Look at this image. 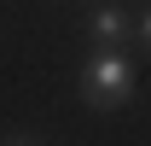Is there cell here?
<instances>
[{"label": "cell", "mask_w": 151, "mask_h": 146, "mask_svg": "<svg viewBox=\"0 0 151 146\" xmlns=\"http://www.w3.org/2000/svg\"><path fill=\"white\" fill-rule=\"evenodd\" d=\"M0 146H41V140H35V134H6Z\"/></svg>", "instance_id": "obj_4"}, {"label": "cell", "mask_w": 151, "mask_h": 146, "mask_svg": "<svg viewBox=\"0 0 151 146\" xmlns=\"http://www.w3.org/2000/svg\"><path fill=\"white\" fill-rule=\"evenodd\" d=\"M81 99L93 111H116L134 99V58L122 53V47H93V58L81 64Z\"/></svg>", "instance_id": "obj_1"}, {"label": "cell", "mask_w": 151, "mask_h": 146, "mask_svg": "<svg viewBox=\"0 0 151 146\" xmlns=\"http://www.w3.org/2000/svg\"><path fill=\"white\" fill-rule=\"evenodd\" d=\"M134 35L145 41V53H151V6H145V12H139V23H134Z\"/></svg>", "instance_id": "obj_3"}, {"label": "cell", "mask_w": 151, "mask_h": 146, "mask_svg": "<svg viewBox=\"0 0 151 146\" xmlns=\"http://www.w3.org/2000/svg\"><path fill=\"white\" fill-rule=\"evenodd\" d=\"M87 35H93V47H128L134 18L122 12V6H111V0H99V6H93V18H87Z\"/></svg>", "instance_id": "obj_2"}]
</instances>
